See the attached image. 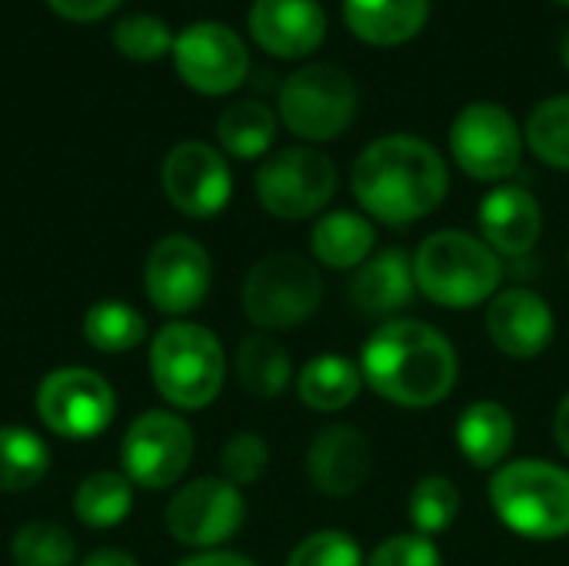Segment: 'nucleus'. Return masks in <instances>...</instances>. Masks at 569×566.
Here are the masks:
<instances>
[{
  "label": "nucleus",
  "mask_w": 569,
  "mask_h": 566,
  "mask_svg": "<svg viewBox=\"0 0 569 566\" xmlns=\"http://www.w3.org/2000/svg\"><path fill=\"white\" fill-rule=\"evenodd\" d=\"M430 17V0H343L350 33L370 47H400L413 40Z\"/></svg>",
  "instance_id": "21"
},
{
  "label": "nucleus",
  "mask_w": 569,
  "mask_h": 566,
  "mask_svg": "<svg viewBox=\"0 0 569 566\" xmlns=\"http://www.w3.org/2000/svg\"><path fill=\"white\" fill-rule=\"evenodd\" d=\"M407 514L417 527V534L423 537H437L443 530L453 527L457 514H460V490L450 477L430 474L423 477L407 500Z\"/></svg>",
  "instance_id": "31"
},
{
  "label": "nucleus",
  "mask_w": 569,
  "mask_h": 566,
  "mask_svg": "<svg viewBox=\"0 0 569 566\" xmlns=\"http://www.w3.org/2000/svg\"><path fill=\"white\" fill-rule=\"evenodd\" d=\"M63 20H77V23H93L107 13H113L120 7V0H47Z\"/></svg>",
  "instance_id": "37"
},
{
  "label": "nucleus",
  "mask_w": 569,
  "mask_h": 566,
  "mask_svg": "<svg viewBox=\"0 0 569 566\" xmlns=\"http://www.w3.org/2000/svg\"><path fill=\"white\" fill-rule=\"evenodd\" d=\"M497 517L527 540H560L569 534V470L547 460L503 464L490 480Z\"/></svg>",
  "instance_id": "5"
},
{
  "label": "nucleus",
  "mask_w": 569,
  "mask_h": 566,
  "mask_svg": "<svg viewBox=\"0 0 569 566\" xmlns=\"http://www.w3.org/2000/svg\"><path fill=\"white\" fill-rule=\"evenodd\" d=\"M483 240L503 257H523L543 234V210L523 187H497L480 200Z\"/></svg>",
  "instance_id": "19"
},
{
  "label": "nucleus",
  "mask_w": 569,
  "mask_h": 566,
  "mask_svg": "<svg viewBox=\"0 0 569 566\" xmlns=\"http://www.w3.org/2000/svg\"><path fill=\"white\" fill-rule=\"evenodd\" d=\"M417 294L413 260L403 250H380L363 267H357V277L350 284V300L357 310L370 317L393 314L407 307Z\"/></svg>",
  "instance_id": "20"
},
{
  "label": "nucleus",
  "mask_w": 569,
  "mask_h": 566,
  "mask_svg": "<svg viewBox=\"0 0 569 566\" xmlns=\"http://www.w3.org/2000/svg\"><path fill=\"white\" fill-rule=\"evenodd\" d=\"M177 566H257L253 560L240 557V554H227V550H207V554H197L190 560Z\"/></svg>",
  "instance_id": "38"
},
{
  "label": "nucleus",
  "mask_w": 569,
  "mask_h": 566,
  "mask_svg": "<svg viewBox=\"0 0 569 566\" xmlns=\"http://www.w3.org/2000/svg\"><path fill=\"white\" fill-rule=\"evenodd\" d=\"M350 187L370 217L390 227H407L443 203L450 173L433 143L413 133H390L363 147L353 160Z\"/></svg>",
  "instance_id": "1"
},
{
  "label": "nucleus",
  "mask_w": 569,
  "mask_h": 566,
  "mask_svg": "<svg viewBox=\"0 0 569 566\" xmlns=\"http://www.w3.org/2000/svg\"><path fill=\"white\" fill-rule=\"evenodd\" d=\"M287 566H367L360 544L343 530H317L303 537Z\"/></svg>",
  "instance_id": "34"
},
{
  "label": "nucleus",
  "mask_w": 569,
  "mask_h": 566,
  "mask_svg": "<svg viewBox=\"0 0 569 566\" xmlns=\"http://www.w3.org/2000/svg\"><path fill=\"white\" fill-rule=\"evenodd\" d=\"M360 387H363L360 367L340 354L313 357L297 377V397L303 400V407H310L317 414H333V410L350 407L357 400Z\"/></svg>",
  "instance_id": "24"
},
{
  "label": "nucleus",
  "mask_w": 569,
  "mask_h": 566,
  "mask_svg": "<svg viewBox=\"0 0 569 566\" xmlns=\"http://www.w3.org/2000/svg\"><path fill=\"white\" fill-rule=\"evenodd\" d=\"M150 377L157 394L180 410L213 404L227 377L217 334L200 324H167L150 344Z\"/></svg>",
  "instance_id": "4"
},
{
  "label": "nucleus",
  "mask_w": 569,
  "mask_h": 566,
  "mask_svg": "<svg viewBox=\"0 0 569 566\" xmlns=\"http://www.w3.org/2000/svg\"><path fill=\"white\" fill-rule=\"evenodd\" d=\"M250 37L280 60L310 57L327 37V13L320 0H253Z\"/></svg>",
  "instance_id": "17"
},
{
  "label": "nucleus",
  "mask_w": 569,
  "mask_h": 566,
  "mask_svg": "<svg viewBox=\"0 0 569 566\" xmlns=\"http://www.w3.org/2000/svg\"><path fill=\"white\" fill-rule=\"evenodd\" d=\"M560 57H563V63H567V70H569V27H567V33H563V43H560Z\"/></svg>",
  "instance_id": "41"
},
{
  "label": "nucleus",
  "mask_w": 569,
  "mask_h": 566,
  "mask_svg": "<svg viewBox=\"0 0 569 566\" xmlns=\"http://www.w3.org/2000/svg\"><path fill=\"white\" fill-rule=\"evenodd\" d=\"M373 470V447L363 430L333 424L320 430L307 450V477L323 497H353Z\"/></svg>",
  "instance_id": "16"
},
{
  "label": "nucleus",
  "mask_w": 569,
  "mask_h": 566,
  "mask_svg": "<svg viewBox=\"0 0 569 566\" xmlns=\"http://www.w3.org/2000/svg\"><path fill=\"white\" fill-rule=\"evenodd\" d=\"M337 167L313 147H287L257 170V200L280 220H307L337 193Z\"/></svg>",
  "instance_id": "8"
},
{
  "label": "nucleus",
  "mask_w": 569,
  "mask_h": 566,
  "mask_svg": "<svg viewBox=\"0 0 569 566\" xmlns=\"http://www.w3.org/2000/svg\"><path fill=\"white\" fill-rule=\"evenodd\" d=\"M130 507H133L130 480L113 470L90 474L73 494V514L80 517V524H87L93 530L117 527L130 514Z\"/></svg>",
  "instance_id": "27"
},
{
  "label": "nucleus",
  "mask_w": 569,
  "mask_h": 566,
  "mask_svg": "<svg viewBox=\"0 0 569 566\" xmlns=\"http://www.w3.org/2000/svg\"><path fill=\"white\" fill-rule=\"evenodd\" d=\"M323 300L320 270L300 254H270L243 280V310L260 330H293Z\"/></svg>",
  "instance_id": "7"
},
{
  "label": "nucleus",
  "mask_w": 569,
  "mask_h": 566,
  "mask_svg": "<svg viewBox=\"0 0 569 566\" xmlns=\"http://www.w3.org/2000/svg\"><path fill=\"white\" fill-rule=\"evenodd\" d=\"M310 247L323 267L333 270H353L363 267L373 257L377 247V227L353 210H333L323 214L310 230Z\"/></svg>",
  "instance_id": "23"
},
{
  "label": "nucleus",
  "mask_w": 569,
  "mask_h": 566,
  "mask_svg": "<svg viewBox=\"0 0 569 566\" xmlns=\"http://www.w3.org/2000/svg\"><path fill=\"white\" fill-rule=\"evenodd\" d=\"M360 374L383 400L427 410L450 397L460 360L437 327L423 320H390L363 344Z\"/></svg>",
  "instance_id": "2"
},
{
  "label": "nucleus",
  "mask_w": 569,
  "mask_h": 566,
  "mask_svg": "<svg viewBox=\"0 0 569 566\" xmlns=\"http://www.w3.org/2000/svg\"><path fill=\"white\" fill-rule=\"evenodd\" d=\"M367 566H443V557L423 534H393L370 554Z\"/></svg>",
  "instance_id": "36"
},
{
  "label": "nucleus",
  "mask_w": 569,
  "mask_h": 566,
  "mask_svg": "<svg viewBox=\"0 0 569 566\" xmlns=\"http://www.w3.org/2000/svg\"><path fill=\"white\" fill-rule=\"evenodd\" d=\"M50 470L47 444L27 427H0V490L20 494Z\"/></svg>",
  "instance_id": "28"
},
{
  "label": "nucleus",
  "mask_w": 569,
  "mask_h": 566,
  "mask_svg": "<svg viewBox=\"0 0 569 566\" xmlns=\"http://www.w3.org/2000/svg\"><path fill=\"white\" fill-rule=\"evenodd\" d=\"M83 337L100 354H127L143 344L147 320L120 300H97L83 314Z\"/></svg>",
  "instance_id": "29"
},
{
  "label": "nucleus",
  "mask_w": 569,
  "mask_h": 566,
  "mask_svg": "<svg viewBox=\"0 0 569 566\" xmlns=\"http://www.w3.org/2000/svg\"><path fill=\"white\" fill-rule=\"evenodd\" d=\"M243 527V494L223 477H200L180 487L167 507V530L173 540L200 550L227 544Z\"/></svg>",
  "instance_id": "14"
},
{
  "label": "nucleus",
  "mask_w": 569,
  "mask_h": 566,
  "mask_svg": "<svg viewBox=\"0 0 569 566\" xmlns=\"http://www.w3.org/2000/svg\"><path fill=\"white\" fill-rule=\"evenodd\" d=\"M553 434H557V444L560 450L569 457V394L560 400L557 407V420H553Z\"/></svg>",
  "instance_id": "40"
},
{
  "label": "nucleus",
  "mask_w": 569,
  "mask_h": 566,
  "mask_svg": "<svg viewBox=\"0 0 569 566\" xmlns=\"http://www.w3.org/2000/svg\"><path fill=\"white\" fill-rule=\"evenodd\" d=\"M113 43L123 57L150 63V60H160L163 53L173 50V33L153 13H130L113 27Z\"/></svg>",
  "instance_id": "33"
},
{
  "label": "nucleus",
  "mask_w": 569,
  "mask_h": 566,
  "mask_svg": "<svg viewBox=\"0 0 569 566\" xmlns=\"http://www.w3.org/2000/svg\"><path fill=\"white\" fill-rule=\"evenodd\" d=\"M450 150L457 167L473 180H503L520 167L523 133L513 113L500 103H467L450 127Z\"/></svg>",
  "instance_id": "9"
},
{
  "label": "nucleus",
  "mask_w": 569,
  "mask_h": 566,
  "mask_svg": "<svg viewBox=\"0 0 569 566\" xmlns=\"http://www.w3.org/2000/svg\"><path fill=\"white\" fill-rule=\"evenodd\" d=\"M513 437H517L513 414L497 400H477L457 420V447L480 470L500 467L513 447Z\"/></svg>",
  "instance_id": "22"
},
{
  "label": "nucleus",
  "mask_w": 569,
  "mask_h": 566,
  "mask_svg": "<svg viewBox=\"0 0 569 566\" xmlns=\"http://www.w3.org/2000/svg\"><path fill=\"white\" fill-rule=\"evenodd\" d=\"M237 377L250 397L270 400L290 387L293 360H290L287 347L280 340H273L270 334H250V337H243V344L237 350Z\"/></svg>",
  "instance_id": "25"
},
{
  "label": "nucleus",
  "mask_w": 569,
  "mask_h": 566,
  "mask_svg": "<svg viewBox=\"0 0 569 566\" xmlns=\"http://www.w3.org/2000/svg\"><path fill=\"white\" fill-rule=\"evenodd\" d=\"M163 193L170 203L197 220L217 217L233 193V177L220 150H213L203 140H183L177 143L160 170Z\"/></svg>",
  "instance_id": "15"
},
{
  "label": "nucleus",
  "mask_w": 569,
  "mask_h": 566,
  "mask_svg": "<svg viewBox=\"0 0 569 566\" xmlns=\"http://www.w3.org/2000/svg\"><path fill=\"white\" fill-rule=\"evenodd\" d=\"M10 557L17 566H73L77 544L67 527L50 520H33L13 534Z\"/></svg>",
  "instance_id": "32"
},
{
  "label": "nucleus",
  "mask_w": 569,
  "mask_h": 566,
  "mask_svg": "<svg viewBox=\"0 0 569 566\" xmlns=\"http://www.w3.org/2000/svg\"><path fill=\"white\" fill-rule=\"evenodd\" d=\"M557 3H563V7H569V0H557Z\"/></svg>",
  "instance_id": "42"
},
{
  "label": "nucleus",
  "mask_w": 569,
  "mask_h": 566,
  "mask_svg": "<svg viewBox=\"0 0 569 566\" xmlns=\"http://www.w3.org/2000/svg\"><path fill=\"white\" fill-rule=\"evenodd\" d=\"M530 150L553 170H569V93L540 100L527 117Z\"/></svg>",
  "instance_id": "30"
},
{
  "label": "nucleus",
  "mask_w": 569,
  "mask_h": 566,
  "mask_svg": "<svg viewBox=\"0 0 569 566\" xmlns=\"http://www.w3.org/2000/svg\"><path fill=\"white\" fill-rule=\"evenodd\" d=\"M173 67L180 80L207 97L233 93L250 70L247 43L223 23L203 20L173 37Z\"/></svg>",
  "instance_id": "12"
},
{
  "label": "nucleus",
  "mask_w": 569,
  "mask_h": 566,
  "mask_svg": "<svg viewBox=\"0 0 569 566\" xmlns=\"http://www.w3.org/2000/svg\"><path fill=\"white\" fill-rule=\"evenodd\" d=\"M553 330L557 320L550 304L527 287L503 290L487 307V334L497 344V350L513 360L540 357L550 347Z\"/></svg>",
  "instance_id": "18"
},
{
  "label": "nucleus",
  "mask_w": 569,
  "mask_h": 566,
  "mask_svg": "<svg viewBox=\"0 0 569 566\" xmlns=\"http://www.w3.org/2000/svg\"><path fill=\"white\" fill-rule=\"evenodd\" d=\"M417 290L440 307L467 310L490 300L503 280L500 254L463 230H437L413 254Z\"/></svg>",
  "instance_id": "3"
},
{
  "label": "nucleus",
  "mask_w": 569,
  "mask_h": 566,
  "mask_svg": "<svg viewBox=\"0 0 569 566\" xmlns=\"http://www.w3.org/2000/svg\"><path fill=\"white\" fill-rule=\"evenodd\" d=\"M220 147L237 160L263 157L277 137V113L263 100H237L217 120Z\"/></svg>",
  "instance_id": "26"
},
{
  "label": "nucleus",
  "mask_w": 569,
  "mask_h": 566,
  "mask_svg": "<svg viewBox=\"0 0 569 566\" xmlns=\"http://www.w3.org/2000/svg\"><path fill=\"white\" fill-rule=\"evenodd\" d=\"M360 110L357 80L337 63H307L280 87V120L290 133L323 143L340 137Z\"/></svg>",
  "instance_id": "6"
},
{
  "label": "nucleus",
  "mask_w": 569,
  "mask_h": 566,
  "mask_svg": "<svg viewBox=\"0 0 569 566\" xmlns=\"http://www.w3.org/2000/svg\"><path fill=\"white\" fill-rule=\"evenodd\" d=\"M270 464V447L260 434H233L223 450H220V467H223V480H230L233 487H247L257 484L267 474Z\"/></svg>",
  "instance_id": "35"
},
{
  "label": "nucleus",
  "mask_w": 569,
  "mask_h": 566,
  "mask_svg": "<svg viewBox=\"0 0 569 566\" xmlns=\"http://www.w3.org/2000/svg\"><path fill=\"white\" fill-rule=\"evenodd\" d=\"M80 566H140L130 554H123V550H97V554H90L87 560Z\"/></svg>",
  "instance_id": "39"
},
{
  "label": "nucleus",
  "mask_w": 569,
  "mask_h": 566,
  "mask_svg": "<svg viewBox=\"0 0 569 566\" xmlns=\"http://www.w3.org/2000/svg\"><path fill=\"white\" fill-rule=\"evenodd\" d=\"M210 284H213V260L200 240L170 234L153 244L143 267V287L157 310L190 314L207 300Z\"/></svg>",
  "instance_id": "13"
},
{
  "label": "nucleus",
  "mask_w": 569,
  "mask_h": 566,
  "mask_svg": "<svg viewBox=\"0 0 569 566\" xmlns=\"http://www.w3.org/2000/svg\"><path fill=\"white\" fill-rule=\"evenodd\" d=\"M193 457V430L183 417L170 410L140 414L120 444L123 477L147 490L173 487Z\"/></svg>",
  "instance_id": "11"
},
{
  "label": "nucleus",
  "mask_w": 569,
  "mask_h": 566,
  "mask_svg": "<svg viewBox=\"0 0 569 566\" xmlns=\"http://www.w3.org/2000/svg\"><path fill=\"white\" fill-rule=\"evenodd\" d=\"M113 387L87 367H60L37 387V414L47 430L67 440H90L113 420Z\"/></svg>",
  "instance_id": "10"
}]
</instances>
